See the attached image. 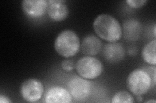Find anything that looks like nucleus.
<instances>
[{
	"label": "nucleus",
	"mask_w": 156,
	"mask_h": 103,
	"mask_svg": "<svg viewBox=\"0 0 156 103\" xmlns=\"http://www.w3.org/2000/svg\"><path fill=\"white\" fill-rule=\"evenodd\" d=\"M155 46L156 40L149 41L143 47L141 52L143 60L145 63L150 65L155 66L156 64V56H155Z\"/></svg>",
	"instance_id": "ddd939ff"
},
{
	"label": "nucleus",
	"mask_w": 156,
	"mask_h": 103,
	"mask_svg": "<svg viewBox=\"0 0 156 103\" xmlns=\"http://www.w3.org/2000/svg\"><path fill=\"white\" fill-rule=\"evenodd\" d=\"M102 54L109 63H116L122 61L125 56L123 45L119 43H109L105 45L102 50Z\"/></svg>",
	"instance_id": "1a4fd4ad"
},
{
	"label": "nucleus",
	"mask_w": 156,
	"mask_h": 103,
	"mask_svg": "<svg viewBox=\"0 0 156 103\" xmlns=\"http://www.w3.org/2000/svg\"><path fill=\"white\" fill-rule=\"evenodd\" d=\"M68 90L73 99L82 101L89 96L91 92L90 82L81 77H74L68 82Z\"/></svg>",
	"instance_id": "423d86ee"
},
{
	"label": "nucleus",
	"mask_w": 156,
	"mask_h": 103,
	"mask_svg": "<svg viewBox=\"0 0 156 103\" xmlns=\"http://www.w3.org/2000/svg\"><path fill=\"white\" fill-rule=\"evenodd\" d=\"M48 4L47 14L52 21L61 22L69 15V8L65 0H49Z\"/></svg>",
	"instance_id": "6e6552de"
},
{
	"label": "nucleus",
	"mask_w": 156,
	"mask_h": 103,
	"mask_svg": "<svg viewBox=\"0 0 156 103\" xmlns=\"http://www.w3.org/2000/svg\"><path fill=\"white\" fill-rule=\"evenodd\" d=\"M61 67L65 71L70 72L74 70V68H76V64L73 60H66L62 62Z\"/></svg>",
	"instance_id": "dca6fc26"
},
{
	"label": "nucleus",
	"mask_w": 156,
	"mask_h": 103,
	"mask_svg": "<svg viewBox=\"0 0 156 103\" xmlns=\"http://www.w3.org/2000/svg\"><path fill=\"white\" fill-rule=\"evenodd\" d=\"M72 97L69 91L61 86H53L47 92L45 95V102L47 103H69Z\"/></svg>",
	"instance_id": "9d476101"
},
{
	"label": "nucleus",
	"mask_w": 156,
	"mask_h": 103,
	"mask_svg": "<svg viewBox=\"0 0 156 103\" xmlns=\"http://www.w3.org/2000/svg\"><path fill=\"white\" fill-rule=\"evenodd\" d=\"M42 82L37 79H28L24 81L20 86V94L23 99L29 102L40 100L44 93Z\"/></svg>",
	"instance_id": "39448f33"
},
{
	"label": "nucleus",
	"mask_w": 156,
	"mask_h": 103,
	"mask_svg": "<svg viewBox=\"0 0 156 103\" xmlns=\"http://www.w3.org/2000/svg\"><path fill=\"white\" fill-rule=\"evenodd\" d=\"M93 28L96 35L109 43H115L122 36V27L118 19L108 14H101L93 22Z\"/></svg>",
	"instance_id": "f257e3e1"
},
{
	"label": "nucleus",
	"mask_w": 156,
	"mask_h": 103,
	"mask_svg": "<svg viewBox=\"0 0 156 103\" xmlns=\"http://www.w3.org/2000/svg\"><path fill=\"white\" fill-rule=\"evenodd\" d=\"M0 102L1 103H11V102H12V101L11 99H9L7 96L1 95H0Z\"/></svg>",
	"instance_id": "f3484780"
},
{
	"label": "nucleus",
	"mask_w": 156,
	"mask_h": 103,
	"mask_svg": "<svg viewBox=\"0 0 156 103\" xmlns=\"http://www.w3.org/2000/svg\"><path fill=\"white\" fill-rule=\"evenodd\" d=\"M136 53H137V49L136 48H129V50H128V53L129 55H135L136 54Z\"/></svg>",
	"instance_id": "a211bd4d"
},
{
	"label": "nucleus",
	"mask_w": 156,
	"mask_h": 103,
	"mask_svg": "<svg viewBox=\"0 0 156 103\" xmlns=\"http://www.w3.org/2000/svg\"><path fill=\"white\" fill-rule=\"evenodd\" d=\"M134 98L128 92L121 90L113 96L111 99L112 103H133Z\"/></svg>",
	"instance_id": "4468645a"
},
{
	"label": "nucleus",
	"mask_w": 156,
	"mask_h": 103,
	"mask_svg": "<svg viewBox=\"0 0 156 103\" xmlns=\"http://www.w3.org/2000/svg\"><path fill=\"white\" fill-rule=\"evenodd\" d=\"M126 86L133 95L142 96L150 90L152 84L148 73L137 68L129 73L126 79Z\"/></svg>",
	"instance_id": "7ed1b4c3"
},
{
	"label": "nucleus",
	"mask_w": 156,
	"mask_h": 103,
	"mask_svg": "<svg viewBox=\"0 0 156 103\" xmlns=\"http://www.w3.org/2000/svg\"><path fill=\"white\" fill-rule=\"evenodd\" d=\"M80 48L83 54L87 56H94L100 52L102 43L99 37L90 34L83 39Z\"/></svg>",
	"instance_id": "9b49d317"
},
{
	"label": "nucleus",
	"mask_w": 156,
	"mask_h": 103,
	"mask_svg": "<svg viewBox=\"0 0 156 103\" xmlns=\"http://www.w3.org/2000/svg\"><path fill=\"white\" fill-rule=\"evenodd\" d=\"M81 42L77 34L70 29L61 31L55 38L54 48L58 55L70 58L80 51Z\"/></svg>",
	"instance_id": "f03ea898"
},
{
	"label": "nucleus",
	"mask_w": 156,
	"mask_h": 103,
	"mask_svg": "<svg viewBox=\"0 0 156 103\" xmlns=\"http://www.w3.org/2000/svg\"><path fill=\"white\" fill-rule=\"evenodd\" d=\"M146 103H150V102L155 103V102H156V101H155V100H153V99H152V100H148V101H146Z\"/></svg>",
	"instance_id": "6ab92c4d"
},
{
	"label": "nucleus",
	"mask_w": 156,
	"mask_h": 103,
	"mask_svg": "<svg viewBox=\"0 0 156 103\" xmlns=\"http://www.w3.org/2000/svg\"><path fill=\"white\" fill-rule=\"evenodd\" d=\"M142 32L140 23L135 19H129L123 24L122 35L128 41H134L138 40Z\"/></svg>",
	"instance_id": "f8f14e48"
},
{
	"label": "nucleus",
	"mask_w": 156,
	"mask_h": 103,
	"mask_svg": "<svg viewBox=\"0 0 156 103\" xmlns=\"http://www.w3.org/2000/svg\"><path fill=\"white\" fill-rule=\"evenodd\" d=\"M126 2L131 8H139L143 7L148 1L146 0H127Z\"/></svg>",
	"instance_id": "2eb2a0df"
},
{
	"label": "nucleus",
	"mask_w": 156,
	"mask_h": 103,
	"mask_svg": "<svg viewBox=\"0 0 156 103\" xmlns=\"http://www.w3.org/2000/svg\"><path fill=\"white\" fill-rule=\"evenodd\" d=\"M153 32H154V37H155V24H154V31H153Z\"/></svg>",
	"instance_id": "aec40b11"
},
{
	"label": "nucleus",
	"mask_w": 156,
	"mask_h": 103,
	"mask_svg": "<svg viewBox=\"0 0 156 103\" xmlns=\"http://www.w3.org/2000/svg\"><path fill=\"white\" fill-rule=\"evenodd\" d=\"M76 69L80 77L86 79H94L103 72L104 66L98 59L85 56L77 61Z\"/></svg>",
	"instance_id": "20e7f679"
},
{
	"label": "nucleus",
	"mask_w": 156,
	"mask_h": 103,
	"mask_svg": "<svg viewBox=\"0 0 156 103\" xmlns=\"http://www.w3.org/2000/svg\"><path fill=\"white\" fill-rule=\"evenodd\" d=\"M48 1L46 0H23L22 9L23 13L30 18H39L47 12Z\"/></svg>",
	"instance_id": "0eeeda50"
}]
</instances>
